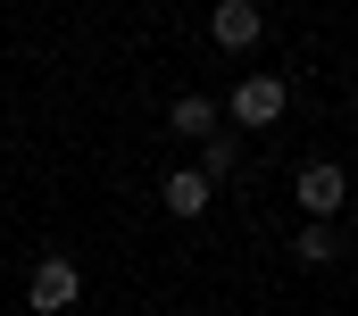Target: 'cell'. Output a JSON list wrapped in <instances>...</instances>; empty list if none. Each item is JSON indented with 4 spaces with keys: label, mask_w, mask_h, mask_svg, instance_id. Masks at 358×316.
Instances as JSON below:
<instances>
[{
    "label": "cell",
    "mask_w": 358,
    "mask_h": 316,
    "mask_svg": "<svg viewBox=\"0 0 358 316\" xmlns=\"http://www.w3.org/2000/svg\"><path fill=\"white\" fill-rule=\"evenodd\" d=\"M292 200H300V217L334 225V217H342V200H350V175H342V158H308V166L292 175Z\"/></svg>",
    "instance_id": "cell-1"
},
{
    "label": "cell",
    "mask_w": 358,
    "mask_h": 316,
    "mask_svg": "<svg viewBox=\"0 0 358 316\" xmlns=\"http://www.w3.org/2000/svg\"><path fill=\"white\" fill-rule=\"evenodd\" d=\"M283 108H292V92H283V76H242V83H234V100H225L217 117H234L242 134H267V125L283 117Z\"/></svg>",
    "instance_id": "cell-2"
},
{
    "label": "cell",
    "mask_w": 358,
    "mask_h": 316,
    "mask_svg": "<svg viewBox=\"0 0 358 316\" xmlns=\"http://www.w3.org/2000/svg\"><path fill=\"white\" fill-rule=\"evenodd\" d=\"M84 300V275H76V258H42L34 275H25V308L34 316H67Z\"/></svg>",
    "instance_id": "cell-3"
},
{
    "label": "cell",
    "mask_w": 358,
    "mask_h": 316,
    "mask_svg": "<svg viewBox=\"0 0 358 316\" xmlns=\"http://www.w3.org/2000/svg\"><path fill=\"white\" fill-rule=\"evenodd\" d=\"M259 34H267L259 0H217V8H208V42H217V50L242 59V50H259Z\"/></svg>",
    "instance_id": "cell-4"
},
{
    "label": "cell",
    "mask_w": 358,
    "mask_h": 316,
    "mask_svg": "<svg viewBox=\"0 0 358 316\" xmlns=\"http://www.w3.org/2000/svg\"><path fill=\"white\" fill-rule=\"evenodd\" d=\"M208 200H217V183H208L200 166H167V183H159V208H167L176 225H192V217H208Z\"/></svg>",
    "instance_id": "cell-5"
},
{
    "label": "cell",
    "mask_w": 358,
    "mask_h": 316,
    "mask_svg": "<svg viewBox=\"0 0 358 316\" xmlns=\"http://www.w3.org/2000/svg\"><path fill=\"white\" fill-rule=\"evenodd\" d=\"M167 125H176L183 142H208V134H217L225 117H217V100H208V92H176V108H167Z\"/></svg>",
    "instance_id": "cell-6"
},
{
    "label": "cell",
    "mask_w": 358,
    "mask_h": 316,
    "mask_svg": "<svg viewBox=\"0 0 358 316\" xmlns=\"http://www.w3.org/2000/svg\"><path fill=\"white\" fill-rule=\"evenodd\" d=\"M292 258H300V266H334V258H342V234H334V225H317V217H300Z\"/></svg>",
    "instance_id": "cell-7"
},
{
    "label": "cell",
    "mask_w": 358,
    "mask_h": 316,
    "mask_svg": "<svg viewBox=\"0 0 358 316\" xmlns=\"http://www.w3.org/2000/svg\"><path fill=\"white\" fill-rule=\"evenodd\" d=\"M234 166H242V134H225V125H217V134L200 142V175H208V183H225Z\"/></svg>",
    "instance_id": "cell-8"
}]
</instances>
